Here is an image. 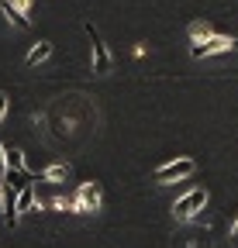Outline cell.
I'll use <instances>...</instances> for the list:
<instances>
[{
	"label": "cell",
	"instance_id": "3",
	"mask_svg": "<svg viewBox=\"0 0 238 248\" xmlns=\"http://www.w3.org/2000/svg\"><path fill=\"white\" fill-rule=\"evenodd\" d=\"M100 200H104L100 183H83L69 210H76V214H94V210H100Z\"/></svg>",
	"mask_w": 238,
	"mask_h": 248
},
{
	"label": "cell",
	"instance_id": "16",
	"mask_svg": "<svg viewBox=\"0 0 238 248\" xmlns=\"http://www.w3.org/2000/svg\"><path fill=\"white\" fill-rule=\"evenodd\" d=\"M11 4H14V7H21V11H28V7H32V0H11Z\"/></svg>",
	"mask_w": 238,
	"mask_h": 248
},
{
	"label": "cell",
	"instance_id": "13",
	"mask_svg": "<svg viewBox=\"0 0 238 248\" xmlns=\"http://www.w3.org/2000/svg\"><path fill=\"white\" fill-rule=\"evenodd\" d=\"M207 35H211V28H207V24H200V21L190 24V38H193V42H204Z\"/></svg>",
	"mask_w": 238,
	"mask_h": 248
},
{
	"label": "cell",
	"instance_id": "10",
	"mask_svg": "<svg viewBox=\"0 0 238 248\" xmlns=\"http://www.w3.org/2000/svg\"><path fill=\"white\" fill-rule=\"evenodd\" d=\"M35 190H32V183H28V186H21V190H17V214H24V210H32L35 207Z\"/></svg>",
	"mask_w": 238,
	"mask_h": 248
},
{
	"label": "cell",
	"instance_id": "17",
	"mask_svg": "<svg viewBox=\"0 0 238 248\" xmlns=\"http://www.w3.org/2000/svg\"><path fill=\"white\" fill-rule=\"evenodd\" d=\"M231 241H238V221H235V228H231Z\"/></svg>",
	"mask_w": 238,
	"mask_h": 248
},
{
	"label": "cell",
	"instance_id": "6",
	"mask_svg": "<svg viewBox=\"0 0 238 248\" xmlns=\"http://www.w3.org/2000/svg\"><path fill=\"white\" fill-rule=\"evenodd\" d=\"M0 203H4V221H7V228H14L17 224V190L11 183H4V176H0Z\"/></svg>",
	"mask_w": 238,
	"mask_h": 248
},
{
	"label": "cell",
	"instance_id": "4",
	"mask_svg": "<svg viewBox=\"0 0 238 248\" xmlns=\"http://www.w3.org/2000/svg\"><path fill=\"white\" fill-rule=\"evenodd\" d=\"M231 48H235V42L228 35H207L204 42H193L190 55L193 59H207V55H221V52H231Z\"/></svg>",
	"mask_w": 238,
	"mask_h": 248
},
{
	"label": "cell",
	"instance_id": "1",
	"mask_svg": "<svg viewBox=\"0 0 238 248\" xmlns=\"http://www.w3.org/2000/svg\"><path fill=\"white\" fill-rule=\"evenodd\" d=\"M207 207V190H190V193H183L180 200L173 203V217L176 221H190V217H197V210H204Z\"/></svg>",
	"mask_w": 238,
	"mask_h": 248
},
{
	"label": "cell",
	"instance_id": "2",
	"mask_svg": "<svg viewBox=\"0 0 238 248\" xmlns=\"http://www.w3.org/2000/svg\"><path fill=\"white\" fill-rule=\"evenodd\" d=\"M83 31H86V35H90V45H94V73H111V66H114V59H111V52H107V45H104V38H100V31L90 24V21H86L83 24Z\"/></svg>",
	"mask_w": 238,
	"mask_h": 248
},
{
	"label": "cell",
	"instance_id": "11",
	"mask_svg": "<svg viewBox=\"0 0 238 248\" xmlns=\"http://www.w3.org/2000/svg\"><path fill=\"white\" fill-rule=\"evenodd\" d=\"M52 55V42H38L32 52H28V66H38V62H45Z\"/></svg>",
	"mask_w": 238,
	"mask_h": 248
},
{
	"label": "cell",
	"instance_id": "5",
	"mask_svg": "<svg viewBox=\"0 0 238 248\" xmlns=\"http://www.w3.org/2000/svg\"><path fill=\"white\" fill-rule=\"evenodd\" d=\"M193 159H176V162H166L162 169H156V183H180L187 176H193Z\"/></svg>",
	"mask_w": 238,
	"mask_h": 248
},
{
	"label": "cell",
	"instance_id": "18",
	"mask_svg": "<svg viewBox=\"0 0 238 248\" xmlns=\"http://www.w3.org/2000/svg\"><path fill=\"white\" fill-rule=\"evenodd\" d=\"M0 166H4V145H0Z\"/></svg>",
	"mask_w": 238,
	"mask_h": 248
},
{
	"label": "cell",
	"instance_id": "7",
	"mask_svg": "<svg viewBox=\"0 0 238 248\" xmlns=\"http://www.w3.org/2000/svg\"><path fill=\"white\" fill-rule=\"evenodd\" d=\"M4 183H11L14 190H21V186H28V183H35V176H32V169H7L4 166Z\"/></svg>",
	"mask_w": 238,
	"mask_h": 248
},
{
	"label": "cell",
	"instance_id": "14",
	"mask_svg": "<svg viewBox=\"0 0 238 248\" xmlns=\"http://www.w3.org/2000/svg\"><path fill=\"white\" fill-rule=\"evenodd\" d=\"M52 207H55V210H69V207H73V200H66V197H55V200H52Z\"/></svg>",
	"mask_w": 238,
	"mask_h": 248
},
{
	"label": "cell",
	"instance_id": "15",
	"mask_svg": "<svg viewBox=\"0 0 238 248\" xmlns=\"http://www.w3.org/2000/svg\"><path fill=\"white\" fill-rule=\"evenodd\" d=\"M7 107H11V97H7V93H0V121L7 117Z\"/></svg>",
	"mask_w": 238,
	"mask_h": 248
},
{
	"label": "cell",
	"instance_id": "12",
	"mask_svg": "<svg viewBox=\"0 0 238 248\" xmlns=\"http://www.w3.org/2000/svg\"><path fill=\"white\" fill-rule=\"evenodd\" d=\"M4 166H7V169H24V152L4 145Z\"/></svg>",
	"mask_w": 238,
	"mask_h": 248
},
{
	"label": "cell",
	"instance_id": "9",
	"mask_svg": "<svg viewBox=\"0 0 238 248\" xmlns=\"http://www.w3.org/2000/svg\"><path fill=\"white\" fill-rule=\"evenodd\" d=\"M69 179V166H48L42 176H35V183H63Z\"/></svg>",
	"mask_w": 238,
	"mask_h": 248
},
{
	"label": "cell",
	"instance_id": "8",
	"mask_svg": "<svg viewBox=\"0 0 238 248\" xmlns=\"http://www.w3.org/2000/svg\"><path fill=\"white\" fill-rule=\"evenodd\" d=\"M0 14H4V17H7L14 28H28V14H24L21 7H14L11 0H4V4H0Z\"/></svg>",
	"mask_w": 238,
	"mask_h": 248
}]
</instances>
